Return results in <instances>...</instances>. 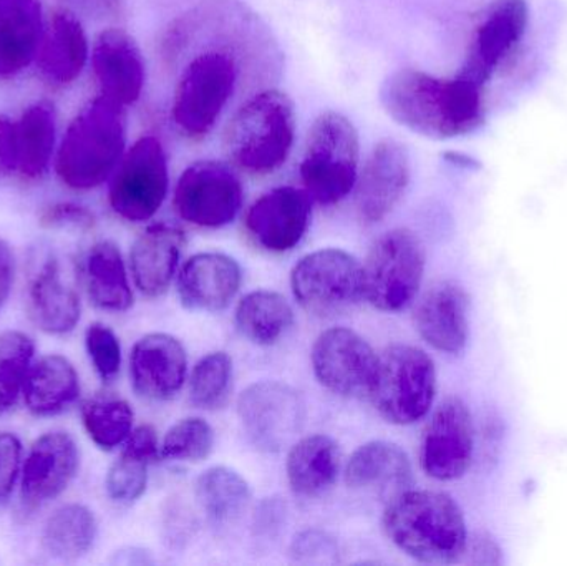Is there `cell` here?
<instances>
[{"instance_id": "obj_1", "label": "cell", "mask_w": 567, "mask_h": 566, "mask_svg": "<svg viewBox=\"0 0 567 566\" xmlns=\"http://www.w3.org/2000/svg\"><path fill=\"white\" fill-rule=\"evenodd\" d=\"M380 102L399 125L433 140L470 135L486 120V85L462 69L446 79L416 69L393 72Z\"/></svg>"}, {"instance_id": "obj_2", "label": "cell", "mask_w": 567, "mask_h": 566, "mask_svg": "<svg viewBox=\"0 0 567 566\" xmlns=\"http://www.w3.org/2000/svg\"><path fill=\"white\" fill-rule=\"evenodd\" d=\"M243 59L233 40H208L195 47L183 62L173 85V126L179 135L198 142L221 120L238 93Z\"/></svg>"}, {"instance_id": "obj_3", "label": "cell", "mask_w": 567, "mask_h": 566, "mask_svg": "<svg viewBox=\"0 0 567 566\" xmlns=\"http://www.w3.org/2000/svg\"><path fill=\"white\" fill-rule=\"evenodd\" d=\"M383 531L399 550L422 564H456L468 547L462 508L443 492L409 488L396 495L386 502Z\"/></svg>"}, {"instance_id": "obj_4", "label": "cell", "mask_w": 567, "mask_h": 566, "mask_svg": "<svg viewBox=\"0 0 567 566\" xmlns=\"http://www.w3.org/2000/svg\"><path fill=\"white\" fill-rule=\"evenodd\" d=\"M125 152V106L96 96L70 122L56 152V176L76 192L99 188L112 178Z\"/></svg>"}, {"instance_id": "obj_5", "label": "cell", "mask_w": 567, "mask_h": 566, "mask_svg": "<svg viewBox=\"0 0 567 566\" xmlns=\"http://www.w3.org/2000/svg\"><path fill=\"white\" fill-rule=\"evenodd\" d=\"M296 126V109L287 93L261 90L229 119L223 133V148L233 166L241 172L271 175L289 159Z\"/></svg>"}, {"instance_id": "obj_6", "label": "cell", "mask_w": 567, "mask_h": 566, "mask_svg": "<svg viewBox=\"0 0 567 566\" xmlns=\"http://www.w3.org/2000/svg\"><path fill=\"white\" fill-rule=\"evenodd\" d=\"M360 173V140L342 113H320L307 133L299 175L307 195L323 206L337 205L355 189Z\"/></svg>"}, {"instance_id": "obj_7", "label": "cell", "mask_w": 567, "mask_h": 566, "mask_svg": "<svg viewBox=\"0 0 567 566\" xmlns=\"http://www.w3.org/2000/svg\"><path fill=\"white\" fill-rule=\"evenodd\" d=\"M436 394V369L422 349L393 344L379 356L370 399L390 424L410 425L425 418Z\"/></svg>"}, {"instance_id": "obj_8", "label": "cell", "mask_w": 567, "mask_h": 566, "mask_svg": "<svg viewBox=\"0 0 567 566\" xmlns=\"http://www.w3.org/2000/svg\"><path fill=\"white\" fill-rule=\"evenodd\" d=\"M362 268L363 298L380 311H402L422 286L425 248L410 229H390L373 243Z\"/></svg>"}, {"instance_id": "obj_9", "label": "cell", "mask_w": 567, "mask_h": 566, "mask_svg": "<svg viewBox=\"0 0 567 566\" xmlns=\"http://www.w3.org/2000/svg\"><path fill=\"white\" fill-rule=\"evenodd\" d=\"M290 288L307 312L333 318L350 311L363 298V268L342 249H319L293 266Z\"/></svg>"}, {"instance_id": "obj_10", "label": "cell", "mask_w": 567, "mask_h": 566, "mask_svg": "<svg viewBox=\"0 0 567 566\" xmlns=\"http://www.w3.org/2000/svg\"><path fill=\"white\" fill-rule=\"evenodd\" d=\"M169 169L163 143L155 135L136 140L110 182L109 202L113 212L126 222L152 219L168 196Z\"/></svg>"}, {"instance_id": "obj_11", "label": "cell", "mask_w": 567, "mask_h": 566, "mask_svg": "<svg viewBox=\"0 0 567 566\" xmlns=\"http://www.w3.org/2000/svg\"><path fill=\"white\" fill-rule=\"evenodd\" d=\"M245 189L235 169L218 159H199L176 183V215L199 228H223L243 208Z\"/></svg>"}, {"instance_id": "obj_12", "label": "cell", "mask_w": 567, "mask_h": 566, "mask_svg": "<svg viewBox=\"0 0 567 566\" xmlns=\"http://www.w3.org/2000/svg\"><path fill=\"white\" fill-rule=\"evenodd\" d=\"M238 415L246 438L258 451L278 454L302 429L306 404L290 385L262 381L239 395Z\"/></svg>"}, {"instance_id": "obj_13", "label": "cell", "mask_w": 567, "mask_h": 566, "mask_svg": "<svg viewBox=\"0 0 567 566\" xmlns=\"http://www.w3.org/2000/svg\"><path fill=\"white\" fill-rule=\"evenodd\" d=\"M475 452V428L468 405L449 398L435 409L420 444V464L429 477L440 482L462 478Z\"/></svg>"}, {"instance_id": "obj_14", "label": "cell", "mask_w": 567, "mask_h": 566, "mask_svg": "<svg viewBox=\"0 0 567 566\" xmlns=\"http://www.w3.org/2000/svg\"><path fill=\"white\" fill-rule=\"evenodd\" d=\"M312 369L317 381L336 395H369L379 356L352 329L332 328L313 342Z\"/></svg>"}, {"instance_id": "obj_15", "label": "cell", "mask_w": 567, "mask_h": 566, "mask_svg": "<svg viewBox=\"0 0 567 566\" xmlns=\"http://www.w3.org/2000/svg\"><path fill=\"white\" fill-rule=\"evenodd\" d=\"M526 0H493L475 27L463 72L488 85L522 43L528 27Z\"/></svg>"}, {"instance_id": "obj_16", "label": "cell", "mask_w": 567, "mask_h": 566, "mask_svg": "<svg viewBox=\"0 0 567 566\" xmlns=\"http://www.w3.org/2000/svg\"><path fill=\"white\" fill-rule=\"evenodd\" d=\"M412 176L410 153L396 140H380L355 185V205L360 219L367 225L380 223L396 208L405 195Z\"/></svg>"}, {"instance_id": "obj_17", "label": "cell", "mask_w": 567, "mask_h": 566, "mask_svg": "<svg viewBox=\"0 0 567 566\" xmlns=\"http://www.w3.org/2000/svg\"><path fill=\"white\" fill-rule=\"evenodd\" d=\"M310 215L312 198L306 189L278 186L249 206L245 225L256 245L266 251L287 253L302 241Z\"/></svg>"}, {"instance_id": "obj_18", "label": "cell", "mask_w": 567, "mask_h": 566, "mask_svg": "<svg viewBox=\"0 0 567 566\" xmlns=\"http://www.w3.org/2000/svg\"><path fill=\"white\" fill-rule=\"evenodd\" d=\"M92 69L100 95L122 106L138 102L146 82L142 49L126 30L105 29L92 49Z\"/></svg>"}, {"instance_id": "obj_19", "label": "cell", "mask_w": 567, "mask_h": 566, "mask_svg": "<svg viewBox=\"0 0 567 566\" xmlns=\"http://www.w3.org/2000/svg\"><path fill=\"white\" fill-rule=\"evenodd\" d=\"M188 372V358L178 339L153 332L136 342L130 356L133 389L148 401H169L182 391Z\"/></svg>"}, {"instance_id": "obj_20", "label": "cell", "mask_w": 567, "mask_h": 566, "mask_svg": "<svg viewBox=\"0 0 567 566\" xmlns=\"http://www.w3.org/2000/svg\"><path fill=\"white\" fill-rule=\"evenodd\" d=\"M420 338L435 351L456 356L470 338V296L453 281H442L425 292L413 315Z\"/></svg>"}, {"instance_id": "obj_21", "label": "cell", "mask_w": 567, "mask_h": 566, "mask_svg": "<svg viewBox=\"0 0 567 566\" xmlns=\"http://www.w3.org/2000/svg\"><path fill=\"white\" fill-rule=\"evenodd\" d=\"M75 442L65 432H49L30 449L23 465L22 501L37 508L66 491L79 471Z\"/></svg>"}, {"instance_id": "obj_22", "label": "cell", "mask_w": 567, "mask_h": 566, "mask_svg": "<svg viewBox=\"0 0 567 566\" xmlns=\"http://www.w3.org/2000/svg\"><path fill=\"white\" fill-rule=\"evenodd\" d=\"M241 281V268L231 256L198 253L179 271L178 295L192 311L218 312L231 305Z\"/></svg>"}, {"instance_id": "obj_23", "label": "cell", "mask_w": 567, "mask_h": 566, "mask_svg": "<svg viewBox=\"0 0 567 566\" xmlns=\"http://www.w3.org/2000/svg\"><path fill=\"white\" fill-rule=\"evenodd\" d=\"M347 487L392 501L413 484L409 455L392 442L373 441L350 455L346 465Z\"/></svg>"}, {"instance_id": "obj_24", "label": "cell", "mask_w": 567, "mask_h": 566, "mask_svg": "<svg viewBox=\"0 0 567 566\" xmlns=\"http://www.w3.org/2000/svg\"><path fill=\"white\" fill-rule=\"evenodd\" d=\"M89 55V37L82 20L72 10H53L35 56L42 79L50 85H70L82 75Z\"/></svg>"}, {"instance_id": "obj_25", "label": "cell", "mask_w": 567, "mask_h": 566, "mask_svg": "<svg viewBox=\"0 0 567 566\" xmlns=\"http://www.w3.org/2000/svg\"><path fill=\"white\" fill-rule=\"evenodd\" d=\"M185 243L183 229L165 223L150 226L136 238L130 253V265L136 288L143 295L158 298L168 291Z\"/></svg>"}, {"instance_id": "obj_26", "label": "cell", "mask_w": 567, "mask_h": 566, "mask_svg": "<svg viewBox=\"0 0 567 566\" xmlns=\"http://www.w3.org/2000/svg\"><path fill=\"white\" fill-rule=\"evenodd\" d=\"M29 315L47 335H65L80 321V298L62 279L59 261L49 256L29 286Z\"/></svg>"}, {"instance_id": "obj_27", "label": "cell", "mask_w": 567, "mask_h": 566, "mask_svg": "<svg viewBox=\"0 0 567 566\" xmlns=\"http://www.w3.org/2000/svg\"><path fill=\"white\" fill-rule=\"evenodd\" d=\"M42 0H0V75H16L39 52Z\"/></svg>"}, {"instance_id": "obj_28", "label": "cell", "mask_w": 567, "mask_h": 566, "mask_svg": "<svg viewBox=\"0 0 567 566\" xmlns=\"http://www.w3.org/2000/svg\"><path fill=\"white\" fill-rule=\"evenodd\" d=\"M339 471V445L329 435L300 439L287 454V481L290 491L300 498L326 495L336 484Z\"/></svg>"}, {"instance_id": "obj_29", "label": "cell", "mask_w": 567, "mask_h": 566, "mask_svg": "<svg viewBox=\"0 0 567 566\" xmlns=\"http://www.w3.org/2000/svg\"><path fill=\"white\" fill-rule=\"evenodd\" d=\"M56 116L52 103L27 106L16 122V175L39 179L45 175L55 152Z\"/></svg>"}, {"instance_id": "obj_30", "label": "cell", "mask_w": 567, "mask_h": 566, "mask_svg": "<svg viewBox=\"0 0 567 566\" xmlns=\"http://www.w3.org/2000/svg\"><path fill=\"white\" fill-rule=\"evenodd\" d=\"M80 379L69 359L45 356L32 369L23 388L27 408L40 418L60 414L76 401Z\"/></svg>"}, {"instance_id": "obj_31", "label": "cell", "mask_w": 567, "mask_h": 566, "mask_svg": "<svg viewBox=\"0 0 567 566\" xmlns=\"http://www.w3.org/2000/svg\"><path fill=\"white\" fill-rule=\"evenodd\" d=\"M83 281L96 308L113 312L132 308L133 292L125 263L113 243L100 241L89 249L83 259Z\"/></svg>"}, {"instance_id": "obj_32", "label": "cell", "mask_w": 567, "mask_h": 566, "mask_svg": "<svg viewBox=\"0 0 567 566\" xmlns=\"http://www.w3.org/2000/svg\"><path fill=\"white\" fill-rule=\"evenodd\" d=\"M196 501L216 527L241 521L251 504V487L245 477L228 467H212L196 481Z\"/></svg>"}, {"instance_id": "obj_33", "label": "cell", "mask_w": 567, "mask_h": 566, "mask_svg": "<svg viewBox=\"0 0 567 566\" xmlns=\"http://www.w3.org/2000/svg\"><path fill=\"white\" fill-rule=\"evenodd\" d=\"M293 325V311L287 299L275 291H252L239 301L236 326L252 344L272 346L281 341Z\"/></svg>"}, {"instance_id": "obj_34", "label": "cell", "mask_w": 567, "mask_h": 566, "mask_svg": "<svg viewBox=\"0 0 567 566\" xmlns=\"http://www.w3.org/2000/svg\"><path fill=\"white\" fill-rule=\"evenodd\" d=\"M96 538V521L79 504L59 508L43 527V550L52 558L75 562L89 554Z\"/></svg>"}, {"instance_id": "obj_35", "label": "cell", "mask_w": 567, "mask_h": 566, "mask_svg": "<svg viewBox=\"0 0 567 566\" xmlns=\"http://www.w3.org/2000/svg\"><path fill=\"white\" fill-rule=\"evenodd\" d=\"M83 425L90 439L103 451H113L133 431V411L118 398H95L82 408Z\"/></svg>"}, {"instance_id": "obj_36", "label": "cell", "mask_w": 567, "mask_h": 566, "mask_svg": "<svg viewBox=\"0 0 567 566\" xmlns=\"http://www.w3.org/2000/svg\"><path fill=\"white\" fill-rule=\"evenodd\" d=\"M35 344L20 331L0 335V414L17 404L29 378Z\"/></svg>"}, {"instance_id": "obj_37", "label": "cell", "mask_w": 567, "mask_h": 566, "mask_svg": "<svg viewBox=\"0 0 567 566\" xmlns=\"http://www.w3.org/2000/svg\"><path fill=\"white\" fill-rule=\"evenodd\" d=\"M233 389V361L218 351L203 358L189 379V399L203 411H218L228 404Z\"/></svg>"}, {"instance_id": "obj_38", "label": "cell", "mask_w": 567, "mask_h": 566, "mask_svg": "<svg viewBox=\"0 0 567 566\" xmlns=\"http://www.w3.org/2000/svg\"><path fill=\"white\" fill-rule=\"evenodd\" d=\"M215 447V431L202 418L183 419L176 422L162 444V457L173 462L205 461Z\"/></svg>"}, {"instance_id": "obj_39", "label": "cell", "mask_w": 567, "mask_h": 566, "mask_svg": "<svg viewBox=\"0 0 567 566\" xmlns=\"http://www.w3.org/2000/svg\"><path fill=\"white\" fill-rule=\"evenodd\" d=\"M150 462L123 452L122 457L110 467L106 475V492L116 504H135L145 494L148 485Z\"/></svg>"}, {"instance_id": "obj_40", "label": "cell", "mask_w": 567, "mask_h": 566, "mask_svg": "<svg viewBox=\"0 0 567 566\" xmlns=\"http://www.w3.org/2000/svg\"><path fill=\"white\" fill-rule=\"evenodd\" d=\"M86 352L103 381L110 382L122 368V346L109 326L95 322L85 332Z\"/></svg>"}, {"instance_id": "obj_41", "label": "cell", "mask_w": 567, "mask_h": 566, "mask_svg": "<svg viewBox=\"0 0 567 566\" xmlns=\"http://www.w3.org/2000/svg\"><path fill=\"white\" fill-rule=\"evenodd\" d=\"M39 223L49 229H80L86 231L95 225V216L75 203H53L42 209Z\"/></svg>"}, {"instance_id": "obj_42", "label": "cell", "mask_w": 567, "mask_h": 566, "mask_svg": "<svg viewBox=\"0 0 567 566\" xmlns=\"http://www.w3.org/2000/svg\"><path fill=\"white\" fill-rule=\"evenodd\" d=\"M22 444L9 432H0V502L6 501L19 474Z\"/></svg>"}, {"instance_id": "obj_43", "label": "cell", "mask_w": 567, "mask_h": 566, "mask_svg": "<svg viewBox=\"0 0 567 566\" xmlns=\"http://www.w3.org/2000/svg\"><path fill=\"white\" fill-rule=\"evenodd\" d=\"M290 554L300 564H317L330 562L337 554L336 544L320 532H303L293 541Z\"/></svg>"}, {"instance_id": "obj_44", "label": "cell", "mask_w": 567, "mask_h": 566, "mask_svg": "<svg viewBox=\"0 0 567 566\" xmlns=\"http://www.w3.org/2000/svg\"><path fill=\"white\" fill-rule=\"evenodd\" d=\"M123 452L133 457L142 459L146 462H155L162 455V445L158 444V435L152 425H140L132 431L125 441Z\"/></svg>"}, {"instance_id": "obj_45", "label": "cell", "mask_w": 567, "mask_h": 566, "mask_svg": "<svg viewBox=\"0 0 567 566\" xmlns=\"http://www.w3.org/2000/svg\"><path fill=\"white\" fill-rule=\"evenodd\" d=\"M466 554L472 557L470 558V564L486 566L503 564L502 548H499L498 542L489 534H478L473 541L468 538Z\"/></svg>"}, {"instance_id": "obj_46", "label": "cell", "mask_w": 567, "mask_h": 566, "mask_svg": "<svg viewBox=\"0 0 567 566\" xmlns=\"http://www.w3.org/2000/svg\"><path fill=\"white\" fill-rule=\"evenodd\" d=\"M0 173L16 175V122L0 115Z\"/></svg>"}, {"instance_id": "obj_47", "label": "cell", "mask_w": 567, "mask_h": 566, "mask_svg": "<svg viewBox=\"0 0 567 566\" xmlns=\"http://www.w3.org/2000/svg\"><path fill=\"white\" fill-rule=\"evenodd\" d=\"M13 285V255L10 246L0 239V311L9 299Z\"/></svg>"}, {"instance_id": "obj_48", "label": "cell", "mask_w": 567, "mask_h": 566, "mask_svg": "<svg viewBox=\"0 0 567 566\" xmlns=\"http://www.w3.org/2000/svg\"><path fill=\"white\" fill-rule=\"evenodd\" d=\"M72 2L82 7L86 12L100 13V16L112 12L113 7L116 6V0H72Z\"/></svg>"}]
</instances>
